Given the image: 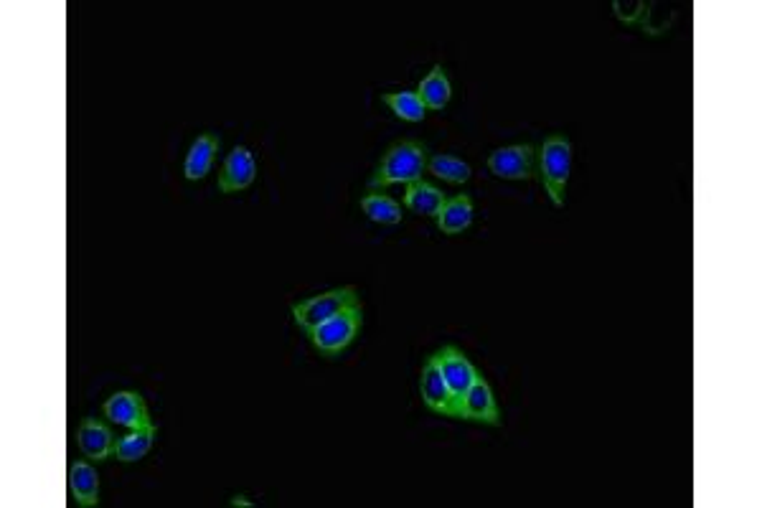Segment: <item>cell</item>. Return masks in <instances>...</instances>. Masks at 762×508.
<instances>
[{"label": "cell", "mask_w": 762, "mask_h": 508, "mask_svg": "<svg viewBox=\"0 0 762 508\" xmlns=\"http://www.w3.org/2000/svg\"><path fill=\"white\" fill-rule=\"evenodd\" d=\"M427 171V150L417 140H399L384 153V158L376 166L371 176V188L394 186V183H415L422 181V173Z\"/></svg>", "instance_id": "1"}, {"label": "cell", "mask_w": 762, "mask_h": 508, "mask_svg": "<svg viewBox=\"0 0 762 508\" xmlns=\"http://www.w3.org/2000/svg\"><path fill=\"white\" fill-rule=\"evenodd\" d=\"M569 168H572V145L562 135H554L539 150V173L554 206H564Z\"/></svg>", "instance_id": "2"}, {"label": "cell", "mask_w": 762, "mask_h": 508, "mask_svg": "<svg viewBox=\"0 0 762 508\" xmlns=\"http://www.w3.org/2000/svg\"><path fill=\"white\" fill-rule=\"evenodd\" d=\"M354 305H361L354 288H336L328 290V293L315 295V298L303 300V303H295L293 315L295 323H298L305 333H310L315 326H321L328 318H333V315L346 308H354Z\"/></svg>", "instance_id": "3"}, {"label": "cell", "mask_w": 762, "mask_h": 508, "mask_svg": "<svg viewBox=\"0 0 762 508\" xmlns=\"http://www.w3.org/2000/svg\"><path fill=\"white\" fill-rule=\"evenodd\" d=\"M359 328H361V305H354V308H346L341 310V313L333 315V318H328V321L321 323V326H315L308 336L321 354L338 356L343 348H348V343L354 341Z\"/></svg>", "instance_id": "4"}, {"label": "cell", "mask_w": 762, "mask_h": 508, "mask_svg": "<svg viewBox=\"0 0 762 508\" xmlns=\"http://www.w3.org/2000/svg\"><path fill=\"white\" fill-rule=\"evenodd\" d=\"M432 359L437 361L442 376H445V381H448L450 394H453L455 407H458V415H460V420H463V399H465V394H468V389L473 387V381H475V376H478V371H475V366L470 364L468 356H465L463 351H460V348H455V346L440 348V351H437Z\"/></svg>", "instance_id": "5"}, {"label": "cell", "mask_w": 762, "mask_h": 508, "mask_svg": "<svg viewBox=\"0 0 762 508\" xmlns=\"http://www.w3.org/2000/svg\"><path fill=\"white\" fill-rule=\"evenodd\" d=\"M534 148L531 145H508L493 150L488 158V168L493 176L508 181H529L534 176Z\"/></svg>", "instance_id": "6"}, {"label": "cell", "mask_w": 762, "mask_h": 508, "mask_svg": "<svg viewBox=\"0 0 762 508\" xmlns=\"http://www.w3.org/2000/svg\"><path fill=\"white\" fill-rule=\"evenodd\" d=\"M105 417L112 425L127 427V430H140V427L153 425L145 399L138 392H117L105 402Z\"/></svg>", "instance_id": "7"}, {"label": "cell", "mask_w": 762, "mask_h": 508, "mask_svg": "<svg viewBox=\"0 0 762 508\" xmlns=\"http://www.w3.org/2000/svg\"><path fill=\"white\" fill-rule=\"evenodd\" d=\"M420 392H422V399H425L427 409H432V412H437V415L458 417L460 420L458 407H455V399H453V394H450L448 381H445L440 366H437V361L432 359V356H430V361L425 364V369H422Z\"/></svg>", "instance_id": "8"}, {"label": "cell", "mask_w": 762, "mask_h": 508, "mask_svg": "<svg viewBox=\"0 0 762 508\" xmlns=\"http://www.w3.org/2000/svg\"><path fill=\"white\" fill-rule=\"evenodd\" d=\"M254 176H257V166H254V158L249 153V148L237 145L232 153L227 155L224 168L219 173V191L221 194H237L244 191L247 186H252Z\"/></svg>", "instance_id": "9"}, {"label": "cell", "mask_w": 762, "mask_h": 508, "mask_svg": "<svg viewBox=\"0 0 762 508\" xmlns=\"http://www.w3.org/2000/svg\"><path fill=\"white\" fill-rule=\"evenodd\" d=\"M463 420L486 422V425H498V404L491 392V384L481 374L475 376L473 387L468 389L463 399Z\"/></svg>", "instance_id": "10"}, {"label": "cell", "mask_w": 762, "mask_h": 508, "mask_svg": "<svg viewBox=\"0 0 762 508\" xmlns=\"http://www.w3.org/2000/svg\"><path fill=\"white\" fill-rule=\"evenodd\" d=\"M115 435L110 427L100 420H84L77 432L79 453L89 460H107L115 450Z\"/></svg>", "instance_id": "11"}, {"label": "cell", "mask_w": 762, "mask_h": 508, "mask_svg": "<svg viewBox=\"0 0 762 508\" xmlns=\"http://www.w3.org/2000/svg\"><path fill=\"white\" fill-rule=\"evenodd\" d=\"M69 491L79 506H97L100 503V475L84 460H77L69 468Z\"/></svg>", "instance_id": "12"}, {"label": "cell", "mask_w": 762, "mask_h": 508, "mask_svg": "<svg viewBox=\"0 0 762 508\" xmlns=\"http://www.w3.org/2000/svg\"><path fill=\"white\" fill-rule=\"evenodd\" d=\"M216 153H219V138H214L209 133L199 135L194 140V145H191V150H188L186 163H183V173H186L188 181H201L211 171V166H214Z\"/></svg>", "instance_id": "13"}, {"label": "cell", "mask_w": 762, "mask_h": 508, "mask_svg": "<svg viewBox=\"0 0 762 508\" xmlns=\"http://www.w3.org/2000/svg\"><path fill=\"white\" fill-rule=\"evenodd\" d=\"M445 194H442L440 188L432 186L427 181H415L407 186V194H404V204L412 214L420 216H437L440 209L445 206Z\"/></svg>", "instance_id": "14"}, {"label": "cell", "mask_w": 762, "mask_h": 508, "mask_svg": "<svg viewBox=\"0 0 762 508\" xmlns=\"http://www.w3.org/2000/svg\"><path fill=\"white\" fill-rule=\"evenodd\" d=\"M470 221H473V201L465 194L445 201V206L437 214V227L442 229V234L465 232L470 227Z\"/></svg>", "instance_id": "15"}, {"label": "cell", "mask_w": 762, "mask_h": 508, "mask_svg": "<svg viewBox=\"0 0 762 508\" xmlns=\"http://www.w3.org/2000/svg\"><path fill=\"white\" fill-rule=\"evenodd\" d=\"M417 94H420L422 105H425L427 110H442V107L448 105L450 97H453V87H450L448 74H445V69H442L440 64L422 79L420 87H417Z\"/></svg>", "instance_id": "16"}, {"label": "cell", "mask_w": 762, "mask_h": 508, "mask_svg": "<svg viewBox=\"0 0 762 508\" xmlns=\"http://www.w3.org/2000/svg\"><path fill=\"white\" fill-rule=\"evenodd\" d=\"M155 432H158L155 430V425L140 427V430H130V435L120 437V440L115 442L112 455H115L117 460H122V463H135V460L145 458L148 450L153 448Z\"/></svg>", "instance_id": "17"}, {"label": "cell", "mask_w": 762, "mask_h": 508, "mask_svg": "<svg viewBox=\"0 0 762 508\" xmlns=\"http://www.w3.org/2000/svg\"><path fill=\"white\" fill-rule=\"evenodd\" d=\"M381 102L389 105V110L394 112L397 117L407 122H422L425 120V110L427 107L422 105L420 94L417 92H392V94H381Z\"/></svg>", "instance_id": "18"}, {"label": "cell", "mask_w": 762, "mask_h": 508, "mask_svg": "<svg viewBox=\"0 0 762 508\" xmlns=\"http://www.w3.org/2000/svg\"><path fill=\"white\" fill-rule=\"evenodd\" d=\"M361 209H364L366 216H369L371 221H376V224H389V227H392V224L402 221V209H399V204L384 194L364 196V199H361Z\"/></svg>", "instance_id": "19"}, {"label": "cell", "mask_w": 762, "mask_h": 508, "mask_svg": "<svg viewBox=\"0 0 762 508\" xmlns=\"http://www.w3.org/2000/svg\"><path fill=\"white\" fill-rule=\"evenodd\" d=\"M427 168H430V173L435 178H442V181H448V183H465L470 178V166L465 161H460V158H455V155H435V158H430V163H427Z\"/></svg>", "instance_id": "20"}, {"label": "cell", "mask_w": 762, "mask_h": 508, "mask_svg": "<svg viewBox=\"0 0 762 508\" xmlns=\"http://www.w3.org/2000/svg\"><path fill=\"white\" fill-rule=\"evenodd\" d=\"M232 503H234V506H252V503H249L247 498H242V496H237V498H234Z\"/></svg>", "instance_id": "21"}]
</instances>
